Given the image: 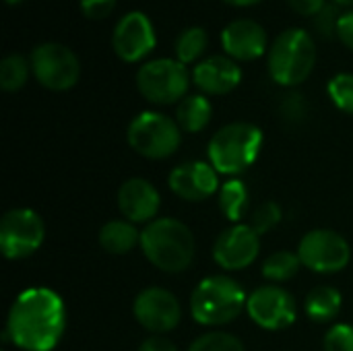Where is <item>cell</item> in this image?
Segmentation results:
<instances>
[{"instance_id": "cell-28", "label": "cell", "mask_w": 353, "mask_h": 351, "mask_svg": "<svg viewBox=\"0 0 353 351\" xmlns=\"http://www.w3.org/2000/svg\"><path fill=\"white\" fill-rule=\"evenodd\" d=\"M279 221H281V209H279V205L273 203V201H267V203H263V205L252 213V219H250L248 225L261 236V234L271 232Z\"/></svg>"}, {"instance_id": "cell-12", "label": "cell", "mask_w": 353, "mask_h": 351, "mask_svg": "<svg viewBox=\"0 0 353 351\" xmlns=\"http://www.w3.org/2000/svg\"><path fill=\"white\" fill-rule=\"evenodd\" d=\"M155 41L157 37L151 19L139 10L126 12L112 33L114 52L124 62L143 60L145 56H149V52H153Z\"/></svg>"}, {"instance_id": "cell-36", "label": "cell", "mask_w": 353, "mask_h": 351, "mask_svg": "<svg viewBox=\"0 0 353 351\" xmlns=\"http://www.w3.org/2000/svg\"><path fill=\"white\" fill-rule=\"evenodd\" d=\"M225 4H232V6H252V4H259L263 0H223Z\"/></svg>"}, {"instance_id": "cell-10", "label": "cell", "mask_w": 353, "mask_h": 351, "mask_svg": "<svg viewBox=\"0 0 353 351\" xmlns=\"http://www.w3.org/2000/svg\"><path fill=\"white\" fill-rule=\"evenodd\" d=\"M298 257L310 271L327 275L345 269L352 259V250L341 234L331 230H314L302 238Z\"/></svg>"}, {"instance_id": "cell-3", "label": "cell", "mask_w": 353, "mask_h": 351, "mask_svg": "<svg viewBox=\"0 0 353 351\" xmlns=\"http://www.w3.org/2000/svg\"><path fill=\"white\" fill-rule=\"evenodd\" d=\"M316 64V46L308 31L285 29L275 37L267 54V68L271 79L283 87L304 83Z\"/></svg>"}, {"instance_id": "cell-7", "label": "cell", "mask_w": 353, "mask_h": 351, "mask_svg": "<svg viewBox=\"0 0 353 351\" xmlns=\"http://www.w3.org/2000/svg\"><path fill=\"white\" fill-rule=\"evenodd\" d=\"M190 85L186 64L176 58H157L145 62L137 72V87L141 95L151 103H176L182 101Z\"/></svg>"}, {"instance_id": "cell-4", "label": "cell", "mask_w": 353, "mask_h": 351, "mask_svg": "<svg viewBox=\"0 0 353 351\" xmlns=\"http://www.w3.org/2000/svg\"><path fill=\"white\" fill-rule=\"evenodd\" d=\"M244 290L225 275H215L203 279L190 296L192 319L207 327L228 325L240 317L246 308Z\"/></svg>"}, {"instance_id": "cell-11", "label": "cell", "mask_w": 353, "mask_h": 351, "mask_svg": "<svg viewBox=\"0 0 353 351\" xmlns=\"http://www.w3.org/2000/svg\"><path fill=\"white\" fill-rule=\"evenodd\" d=\"M246 310L250 319L269 331H281L296 321V302L290 292L277 285H265L248 296Z\"/></svg>"}, {"instance_id": "cell-5", "label": "cell", "mask_w": 353, "mask_h": 351, "mask_svg": "<svg viewBox=\"0 0 353 351\" xmlns=\"http://www.w3.org/2000/svg\"><path fill=\"white\" fill-rule=\"evenodd\" d=\"M263 145V132L250 122H232L215 132L209 143L211 166L228 176L242 174L256 159Z\"/></svg>"}, {"instance_id": "cell-1", "label": "cell", "mask_w": 353, "mask_h": 351, "mask_svg": "<svg viewBox=\"0 0 353 351\" xmlns=\"http://www.w3.org/2000/svg\"><path fill=\"white\" fill-rule=\"evenodd\" d=\"M66 310L62 298L46 288L23 292L6 321L4 339H10L25 351H52L62 339Z\"/></svg>"}, {"instance_id": "cell-30", "label": "cell", "mask_w": 353, "mask_h": 351, "mask_svg": "<svg viewBox=\"0 0 353 351\" xmlns=\"http://www.w3.org/2000/svg\"><path fill=\"white\" fill-rule=\"evenodd\" d=\"M327 351H353V327L352 325H335L325 335Z\"/></svg>"}, {"instance_id": "cell-2", "label": "cell", "mask_w": 353, "mask_h": 351, "mask_svg": "<svg viewBox=\"0 0 353 351\" xmlns=\"http://www.w3.org/2000/svg\"><path fill=\"white\" fill-rule=\"evenodd\" d=\"M141 248L159 271L182 273L194 259V236L182 221L161 217L141 232Z\"/></svg>"}, {"instance_id": "cell-6", "label": "cell", "mask_w": 353, "mask_h": 351, "mask_svg": "<svg viewBox=\"0 0 353 351\" xmlns=\"http://www.w3.org/2000/svg\"><path fill=\"white\" fill-rule=\"evenodd\" d=\"M126 139L139 155L147 159H165L178 151L182 128L176 120L159 112H143L128 124Z\"/></svg>"}, {"instance_id": "cell-13", "label": "cell", "mask_w": 353, "mask_h": 351, "mask_svg": "<svg viewBox=\"0 0 353 351\" xmlns=\"http://www.w3.org/2000/svg\"><path fill=\"white\" fill-rule=\"evenodd\" d=\"M134 317L151 333H168L178 327L182 308L178 298L163 288L143 290L134 300Z\"/></svg>"}, {"instance_id": "cell-18", "label": "cell", "mask_w": 353, "mask_h": 351, "mask_svg": "<svg viewBox=\"0 0 353 351\" xmlns=\"http://www.w3.org/2000/svg\"><path fill=\"white\" fill-rule=\"evenodd\" d=\"M192 81L203 93L225 95L240 85L242 70L230 56H211L194 66Z\"/></svg>"}, {"instance_id": "cell-32", "label": "cell", "mask_w": 353, "mask_h": 351, "mask_svg": "<svg viewBox=\"0 0 353 351\" xmlns=\"http://www.w3.org/2000/svg\"><path fill=\"white\" fill-rule=\"evenodd\" d=\"M81 4V12L87 19H105L108 14H112V10L116 8L118 0H79Z\"/></svg>"}, {"instance_id": "cell-35", "label": "cell", "mask_w": 353, "mask_h": 351, "mask_svg": "<svg viewBox=\"0 0 353 351\" xmlns=\"http://www.w3.org/2000/svg\"><path fill=\"white\" fill-rule=\"evenodd\" d=\"M139 351H178V348H176V345H174L170 339L155 335V337H149V339H145V341L141 343Z\"/></svg>"}, {"instance_id": "cell-21", "label": "cell", "mask_w": 353, "mask_h": 351, "mask_svg": "<svg viewBox=\"0 0 353 351\" xmlns=\"http://www.w3.org/2000/svg\"><path fill=\"white\" fill-rule=\"evenodd\" d=\"M306 314L316 323H329L341 310V294L331 285L314 288L304 302Z\"/></svg>"}, {"instance_id": "cell-27", "label": "cell", "mask_w": 353, "mask_h": 351, "mask_svg": "<svg viewBox=\"0 0 353 351\" xmlns=\"http://www.w3.org/2000/svg\"><path fill=\"white\" fill-rule=\"evenodd\" d=\"M188 351H246L240 339L230 333H207L199 337Z\"/></svg>"}, {"instance_id": "cell-16", "label": "cell", "mask_w": 353, "mask_h": 351, "mask_svg": "<svg viewBox=\"0 0 353 351\" xmlns=\"http://www.w3.org/2000/svg\"><path fill=\"white\" fill-rule=\"evenodd\" d=\"M219 182H217V170L211 163L205 161H188L172 170L170 174V188L176 197L199 203L215 194Z\"/></svg>"}, {"instance_id": "cell-17", "label": "cell", "mask_w": 353, "mask_h": 351, "mask_svg": "<svg viewBox=\"0 0 353 351\" xmlns=\"http://www.w3.org/2000/svg\"><path fill=\"white\" fill-rule=\"evenodd\" d=\"M118 207L130 223H151L159 211V192L151 182L130 178L118 190Z\"/></svg>"}, {"instance_id": "cell-14", "label": "cell", "mask_w": 353, "mask_h": 351, "mask_svg": "<svg viewBox=\"0 0 353 351\" xmlns=\"http://www.w3.org/2000/svg\"><path fill=\"white\" fill-rule=\"evenodd\" d=\"M261 250V236L250 225H234L225 230L215 246H213V259L219 267L228 271H240L248 265H252Z\"/></svg>"}, {"instance_id": "cell-23", "label": "cell", "mask_w": 353, "mask_h": 351, "mask_svg": "<svg viewBox=\"0 0 353 351\" xmlns=\"http://www.w3.org/2000/svg\"><path fill=\"white\" fill-rule=\"evenodd\" d=\"M209 43V35L203 27H188L184 29L178 39H176V60H180L182 64H190L194 60H199L203 56V52L207 50Z\"/></svg>"}, {"instance_id": "cell-34", "label": "cell", "mask_w": 353, "mask_h": 351, "mask_svg": "<svg viewBox=\"0 0 353 351\" xmlns=\"http://www.w3.org/2000/svg\"><path fill=\"white\" fill-rule=\"evenodd\" d=\"M337 37L341 39L343 46H347L353 52V10L341 14L339 25H337Z\"/></svg>"}, {"instance_id": "cell-20", "label": "cell", "mask_w": 353, "mask_h": 351, "mask_svg": "<svg viewBox=\"0 0 353 351\" xmlns=\"http://www.w3.org/2000/svg\"><path fill=\"white\" fill-rule=\"evenodd\" d=\"M137 242H141V234L130 221H108L99 232V244L110 254H126Z\"/></svg>"}, {"instance_id": "cell-38", "label": "cell", "mask_w": 353, "mask_h": 351, "mask_svg": "<svg viewBox=\"0 0 353 351\" xmlns=\"http://www.w3.org/2000/svg\"><path fill=\"white\" fill-rule=\"evenodd\" d=\"M8 4H14V2H21V0H6Z\"/></svg>"}, {"instance_id": "cell-19", "label": "cell", "mask_w": 353, "mask_h": 351, "mask_svg": "<svg viewBox=\"0 0 353 351\" xmlns=\"http://www.w3.org/2000/svg\"><path fill=\"white\" fill-rule=\"evenodd\" d=\"M213 108L205 95H186L176 108V122L186 132H199L211 122Z\"/></svg>"}, {"instance_id": "cell-33", "label": "cell", "mask_w": 353, "mask_h": 351, "mask_svg": "<svg viewBox=\"0 0 353 351\" xmlns=\"http://www.w3.org/2000/svg\"><path fill=\"white\" fill-rule=\"evenodd\" d=\"M288 4L302 17H316L327 6V0H288Z\"/></svg>"}, {"instance_id": "cell-29", "label": "cell", "mask_w": 353, "mask_h": 351, "mask_svg": "<svg viewBox=\"0 0 353 351\" xmlns=\"http://www.w3.org/2000/svg\"><path fill=\"white\" fill-rule=\"evenodd\" d=\"M306 99L300 95V93H288L283 99H281V116L288 124H300L304 122L306 118Z\"/></svg>"}, {"instance_id": "cell-24", "label": "cell", "mask_w": 353, "mask_h": 351, "mask_svg": "<svg viewBox=\"0 0 353 351\" xmlns=\"http://www.w3.org/2000/svg\"><path fill=\"white\" fill-rule=\"evenodd\" d=\"M31 72V62L21 54H8L0 62V87L8 93L19 91Z\"/></svg>"}, {"instance_id": "cell-25", "label": "cell", "mask_w": 353, "mask_h": 351, "mask_svg": "<svg viewBox=\"0 0 353 351\" xmlns=\"http://www.w3.org/2000/svg\"><path fill=\"white\" fill-rule=\"evenodd\" d=\"M300 267H302V261L298 254H294L290 250H279V252H273L265 261L263 275L271 281H288L298 273Z\"/></svg>"}, {"instance_id": "cell-15", "label": "cell", "mask_w": 353, "mask_h": 351, "mask_svg": "<svg viewBox=\"0 0 353 351\" xmlns=\"http://www.w3.org/2000/svg\"><path fill=\"white\" fill-rule=\"evenodd\" d=\"M221 46L232 60L250 62L265 54L267 31L252 19H236L221 31Z\"/></svg>"}, {"instance_id": "cell-31", "label": "cell", "mask_w": 353, "mask_h": 351, "mask_svg": "<svg viewBox=\"0 0 353 351\" xmlns=\"http://www.w3.org/2000/svg\"><path fill=\"white\" fill-rule=\"evenodd\" d=\"M341 10H339V4H327L316 17H314V21H316V29L325 35V37H329V35H337V25H339V19H341Z\"/></svg>"}, {"instance_id": "cell-22", "label": "cell", "mask_w": 353, "mask_h": 351, "mask_svg": "<svg viewBox=\"0 0 353 351\" xmlns=\"http://www.w3.org/2000/svg\"><path fill=\"white\" fill-rule=\"evenodd\" d=\"M219 209L230 221H240L248 209V188L242 180H230L219 188Z\"/></svg>"}, {"instance_id": "cell-9", "label": "cell", "mask_w": 353, "mask_h": 351, "mask_svg": "<svg viewBox=\"0 0 353 351\" xmlns=\"http://www.w3.org/2000/svg\"><path fill=\"white\" fill-rule=\"evenodd\" d=\"M46 228L31 209H10L0 221V248L10 261L27 259L43 244Z\"/></svg>"}, {"instance_id": "cell-8", "label": "cell", "mask_w": 353, "mask_h": 351, "mask_svg": "<svg viewBox=\"0 0 353 351\" xmlns=\"http://www.w3.org/2000/svg\"><path fill=\"white\" fill-rule=\"evenodd\" d=\"M29 62L37 83L50 91H66L74 87L81 77V62L77 54L58 41L39 43L31 52Z\"/></svg>"}, {"instance_id": "cell-26", "label": "cell", "mask_w": 353, "mask_h": 351, "mask_svg": "<svg viewBox=\"0 0 353 351\" xmlns=\"http://www.w3.org/2000/svg\"><path fill=\"white\" fill-rule=\"evenodd\" d=\"M327 89L339 110L353 114V72H341L333 77Z\"/></svg>"}, {"instance_id": "cell-37", "label": "cell", "mask_w": 353, "mask_h": 351, "mask_svg": "<svg viewBox=\"0 0 353 351\" xmlns=\"http://www.w3.org/2000/svg\"><path fill=\"white\" fill-rule=\"evenodd\" d=\"M335 4H341V6H353V0H335Z\"/></svg>"}]
</instances>
